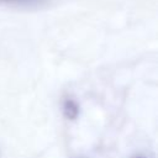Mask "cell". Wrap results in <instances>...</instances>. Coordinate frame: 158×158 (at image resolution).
<instances>
[{
  "label": "cell",
  "instance_id": "obj_2",
  "mask_svg": "<svg viewBox=\"0 0 158 158\" xmlns=\"http://www.w3.org/2000/svg\"><path fill=\"white\" fill-rule=\"evenodd\" d=\"M44 0H0L1 6H28L35 4H41Z\"/></svg>",
  "mask_w": 158,
  "mask_h": 158
},
{
  "label": "cell",
  "instance_id": "obj_3",
  "mask_svg": "<svg viewBox=\"0 0 158 158\" xmlns=\"http://www.w3.org/2000/svg\"><path fill=\"white\" fill-rule=\"evenodd\" d=\"M135 158H144V157H135Z\"/></svg>",
  "mask_w": 158,
  "mask_h": 158
},
{
  "label": "cell",
  "instance_id": "obj_1",
  "mask_svg": "<svg viewBox=\"0 0 158 158\" xmlns=\"http://www.w3.org/2000/svg\"><path fill=\"white\" fill-rule=\"evenodd\" d=\"M63 114L68 120H75L79 115V105L73 99H65L63 102Z\"/></svg>",
  "mask_w": 158,
  "mask_h": 158
}]
</instances>
